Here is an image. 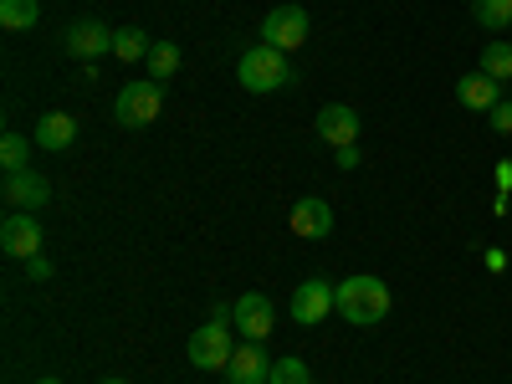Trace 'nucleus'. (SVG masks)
Segmentation results:
<instances>
[{
	"instance_id": "f257e3e1",
	"label": "nucleus",
	"mask_w": 512,
	"mask_h": 384,
	"mask_svg": "<svg viewBox=\"0 0 512 384\" xmlns=\"http://www.w3.org/2000/svg\"><path fill=\"white\" fill-rule=\"evenodd\" d=\"M338 318H349L354 328H374L390 318V287H384V277H344L338 282Z\"/></svg>"
},
{
	"instance_id": "f03ea898",
	"label": "nucleus",
	"mask_w": 512,
	"mask_h": 384,
	"mask_svg": "<svg viewBox=\"0 0 512 384\" xmlns=\"http://www.w3.org/2000/svg\"><path fill=\"white\" fill-rule=\"evenodd\" d=\"M236 82L246 93H277V88H287L292 82V67H287V52H277V47H251V52H241V62H236Z\"/></svg>"
},
{
	"instance_id": "7ed1b4c3",
	"label": "nucleus",
	"mask_w": 512,
	"mask_h": 384,
	"mask_svg": "<svg viewBox=\"0 0 512 384\" xmlns=\"http://www.w3.org/2000/svg\"><path fill=\"white\" fill-rule=\"evenodd\" d=\"M164 113V93L154 77H139V82H123L118 98H113V118L123 128H149L154 118Z\"/></svg>"
},
{
	"instance_id": "20e7f679",
	"label": "nucleus",
	"mask_w": 512,
	"mask_h": 384,
	"mask_svg": "<svg viewBox=\"0 0 512 384\" xmlns=\"http://www.w3.org/2000/svg\"><path fill=\"white\" fill-rule=\"evenodd\" d=\"M190 364L195 369H226L231 364V354H236V344H231V323H200L195 333H190Z\"/></svg>"
},
{
	"instance_id": "39448f33",
	"label": "nucleus",
	"mask_w": 512,
	"mask_h": 384,
	"mask_svg": "<svg viewBox=\"0 0 512 384\" xmlns=\"http://www.w3.org/2000/svg\"><path fill=\"white\" fill-rule=\"evenodd\" d=\"M308 31H313V21H308L303 6H277L262 21V41H267V47H277V52H297L308 41Z\"/></svg>"
},
{
	"instance_id": "423d86ee",
	"label": "nucleus",
	"mask_w": 512,
	"mask_h": 384,
	"mask_svg": "<svg viewBox=\"0 0 512 384\" xmlns=\"http://www.w3.org/2000/svg\"><path fill=\"white\" fill-rule=\"evenodd\" d=\"M328 313H338V287H328L323 277H308V282L292 287V318L303 323V328L323 323Z\"/></svg>"
},
{
	"instance_id": "0eeeda50",
	"label": "nucleus",
	"mask_w": 512,
	"mask_h": 384,
	"mask_svg": "<svg viewBox=\"0 0 512 384\" xmlns=\"http://www.w3.org/2000/svg\"><path fill=\"white\" fill-rule=\"evenodd\" d=\"M0 251L16 256V262H31V256H41V226L31 210H11L6 226H0Z\"/></svg>"
},
{
	"instance_id": "6e6552de",
	"label": "nucleus",
	"mask_w": 512,
	"mask_h": 384,
	"mask_svg": "<svg viewBox=\"0 0 512 384\" xmlns=\"http://www.w3.org/2000/svg\"><path fill=\"white\" fill-rule=\"evenodd\" d=\"M287 226H292V236H303V241H323V236L333 231V205H328L323 195H303V200H292Z\"/></svg>"
},
{
	"instance_id": "1a4fd4ad",
	"label": "nucleus",
	"mask_w": 512,
	"mask_h": 384,
	"mask_svg": "<svg viewBox=\"0 0 512 384\" xmlns=\"http://www.w3.org/2000/svg\"><path fill=\"white\" fill-rule=\"evenodd\" d=\"M236 333L241 338H251V344H262V338L272 333V323H277V313H272V303H267V297L262 292H241L236 297Z\"/></svg>"
},
{
	"instance_id": "9d476101",
	"label": "nucleus",
	"mask_w": 512,
	"mask_h": 384,
	"mask_svg": "<svg viewBox=\"0 0 512 384\" xmlns=\"http://www.w3.org/2000/svg\"><path fill=\"white\" fill-rule=\"evenodd\" d=\"M62 47L72 57H82V62H98L103 52H113V26H103V21H72L67 36H62Z\"/></svg>"
},
{
	"instance_id": "9b49d317",
	"label": "nucleus",
	"mask_w": 512,
	"mask_h": 384,
	"mask_svg": "<svg viewBox=\"0 0 512 384\" xmlns=\"http://www.w3.org/2000/svg\"><path fill=\"white\" fill-rule=\"evenodd\" d=\"M318 139L333 144V149L359 144V108H349V103H328V108H318Z\"/></svg>"
},
{
	"instance_id": "f8f14e48",
	"label": "nucleus",
	"mask_w": 512,
	"mask_h": 384,
	"mask_svg": "<svg viewBox=\"0 0 512 384\" xmlns=\"http://www.w3.org/2000/svg\"><path fill=\"white\" fill-rule=\"evenodd\" d=\"M226 379H231V384H267V379H272V354L246 338V344H236V354H231V364H226Z\"/></svg>"
},
{
	"instance_id": "ddd939ff",
	"label": "nucleus",
	"mask_w": 512,
	"mask_h": 384,
	"mask_svg": "<svg viewBox=\"0 0 512 384\" xmlns=\"http://www.w3.org/2000/svg\"><path fill=\"white\" fill-rule=\"evenodd\" d=\"M31 144L47 149V154H62L77 144V118L72 113H41L36 128H31Z\"/></svg>"
},
{
	"instance_id": "4468645a",
	"label": "nucleus",
	"mask_w": 512,
	"mask_h": 384,
	"mask_svg": "<svg viewBox=\"0 0 512 384\" xmlns=\"http://www.w3.org/2000/svg\"><path fill=\"white\" fill-rule=\"evenodd\" d=\"M47 200H52V185L41 180L36 169H21V175H6V205H11V210H31V216H36V210L47 205Z\"/></svg>"
},
{
	"instance_id": "2eb2a0df",
	"label": "nucleus",
	"mask_w": 512,
	"mask_h": 384,
	"mask_svg": "<svg viewBox=\"0 0 512 384\" xmlns=\"http://www.w3.org/2000/svg\"><path fill=\"white\" fill-rule=\"evenodd\" d=\"M456 98L472 108V113H492V108L502 103V82H492V77L477 67V72H466V77L456 82Z\"/></svg>"
},
{
	"instance_id": "dca6fc26",
	"label": "nucleus",
	"mask_w": 512,
	"mask_h": 384,
	"mask_svg": "<svg viewBox=\"0 0 512 384\" xmlns=\"http://www.w3.org/2000/svg\"><path fill=\"white\" fill-rule=\"evenodd\" d=\"M149 47H154V41H149L139 26H118V31H113V57H118V62H144Z\"/></svg>"
},
{
	"instance_id": "f3484780",
	"label": "nucleus",
	"mask_w": 512,
	"mask_h": 384,
	"mask_svg": "<svg viewBox=\"0 0 512 384\" xmlns=\"http://www.w3.org/2000/svg\"><path fill=\"white\" fill-rule=\"evenodd\" d=\"M482 72L492 77V82H512V41H487L482 47Z\"/></svg>"
},
{
	"instance_id": "a211bd4d",
	"label": "nucleus",
	"mask_w": 512,
	"mask_h": 384,
	"mask_svg": "<svg viewBox=\"0 0 512 384\" xmlns=\"http://www.w3.org/2000/svg\"><path fill=\"white\" fill-rule=\"evenodd\" d=\"M36 21H41L36 0H0V26L6 31H31Z\"/></svg>"
},
{
	"instance_id": "6ab92c4d",
	"label": "nucleus",
	"mask_w": 512,
	"mask_h": 384,
	"mask_svg": "<svg viewBox=\"0 0 512 384\" xmlns=\"http://www.w3.org/2000/svg\"><path fill=\"white\" fill-rule=\"evenodd\" d=\"M472 16L482 31H507L512 26V0H472Z\"/></svg>"
},
{
	"instance_id": "aec40b11",
	"label": "nucleus",
	"mask_w": 512,
	"mask_h": 384,
	"mask_svg": "<svg viewBox=\"0 0 512 384\" xmlns=\"http://www.w3.org/2000/svg\"><path fill=\"white\" fill-rule=\"evenodd\" d=\"M144 62H149L154 82H164V77H175V72H180V47H175V41H154Z\"/></svg>"
},
{
	"instance_id": "412c9836",
	"label": "nucleus",
	"mask_w": 512,
	"mask_h": 384,
	"mask_svg": "<svg viewBox=\"0 0 512 384\" xmlns=\"http://www.w3.org/2000/svg\"><path fill=\"white\" fill-rule=\"evenodd\" d=\"M0 164H6V175H21V169H31V144L21 134H6L0 139Z\"/></svg>"
},
{
	"instance_id": "4be33fe9",
	"label": "nucleus",
	"mask_w": 512,
	"mask_h": 384,
	"mask_svg": "<svg viewBox=\"0 0 512 384\" xmlns=\"http://www.w3.org/2000/svg\"><path fill=\"white\" fill-rule=\"evenodd\" d=\"M267 384H313V374H308V364L297 354H287V359H272V379Z\"/></svg>"
},
{
	"instance_id": "5701e85b",
	"label": "nucleus",
	"mask_w": 512,
	"mask_h": 384,
	"mask_svg": "<svg viewBox=\"0 0 512 384\" xmlns=\"http://www.w3.org/2000/svg\"><path fill=\"white\" fill-rule=\"evenodd\" d=\"M487 123L497 128V134H512V103H497V108L487 113Z\"/></svg>"
},
{
	"instance_id": "b1692460",
	"label": "nucleus",
	"mask_w": 512,
	"mask_h": 384,
	"mask_svg": "<svg viewBox=\"0 0 512 384\" xmlns=\"http://www.w3.org/2000/svg\"><path fill=\"white\" fill-rule=\"evenodd\" d=\"M26 277H31V282H47V277H52V262H47V256H31V262H26Z\"/></svg>"
},
{
	"instance_id": "393cba45",
	"label": "nucleus",
	"mask_w": 512,
	"mask_h": 384,
	"mask_svg": "<svg viewBox=\"0 0 512 384\" xmlns=\"http://www.w3.org/2000/svg\"><path fill=\"white\" fill-rule=\"evenodd\" d=\"M497 190H502V195H512V159H502V164H497Z\"/></svg>"
},
{
	"instance_id": "a878e982",
	"label": "nucleus",
	"mask_w": 512,
	"mask_h": 384,
	"mask_svg": "<svg viewBox=\"0 0 512 384\" xmlns=\"http://www.w3.org/2000/svg\"><path fill=\"white\" fill-rule=\"evenodd\" d=\"M359 164V144H349V149H338V169H354Z\"/></svg>"
},
{
	"instance_id": "bb28decb",
	"label": "nucleus",
	"mask_w": 512,
	"mask_h": 384,
	"mask_svg": "<svg viewBox=\"0 0 512 384\" xmlns=\"http://www.w3.org/2000/svg\"><path fill=\"white\" fill-rule=\"evenodd\" d=\"M36 384H62V379H52V374H47V379H36Z\"/></svg>"
},
{
	"instance_id": "cd10ccee",
	"label": "nucleus",
	"mask_w": 512,
	"mask_h": 384,
	"mask_svg": "<svg viewBox=\"0 0 512 384\" xmlns=\"http://www.w3.org/2000/svg\"><path fill=\"white\" fill-rule=\"evenodd\" d=\"M103 384H128V379H118V374H113V379H103Z\"/></svg>"
},
{
	"instance_id": "c85d7f7f",
	"label": "nucleus",
	"mask_w": 512,
	"mask_h": 384,
	"mask_svg": "<svg viewBox=\"0 0 512 384\" xmlns=\"http://www.w3.org/2000/svg\"><path fill=\"white\" fill-rule=\"evenodd\" d=\"M226 384H231V379H226Z\"/></svg>"
}]
</instances>
